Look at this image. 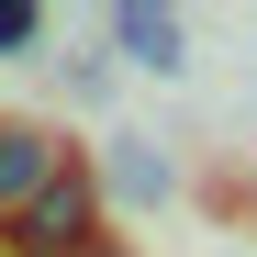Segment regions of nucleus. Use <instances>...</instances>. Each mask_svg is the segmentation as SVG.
Wrapping results in <instances>:
<instances>
[{"label":"nucleus","mask_w":257,"mask_h":257,"mask_svg":"<svg viewBox=\"0 0 257 257\" xmlns=\"http://www.w3.org/2000/svg\"><path fill=\"white\" fill-rule=\"evenodd\" d=\"M23 246H34V257H90V246H101V179H90L78 157H67V179L23 212Z\"/></svg>","instance_id":"obj_1"},{"label":"nucleus","mask_w":257,"mask_h":257,"mask_svg":"<svg viewBox=\"0 0 257 257\" xmlns=\"http://www.w3.org/2000/svg\"><path fill=\"white\" fill-rule=\"evenodd\" d=\"M56 179H67V146L45 135V123H0V212L23 224V212L45 201Z\"/></svg>","instance_id":"obj_2"},{"label":"nucleus","mask_w":257,"mask_h":257,"mask_svg":"<svg viewBox=\"0 0 257 257\" xmlns=\"http://www.w3.org/2000/svg\"><path fill=\"white\" fill-rule=\"evenodd\" d=\"M112 45L135 56V67H157V78L190 67V56H179V12H157V0H123V12H112Z\"/></svg>","instance_id":"obj_3"},{"label":"nucleus","mask_w":257,"mask_h":257,"mask_svg":"<svg viewBox=\"0 0 257 257\" xmlns=\"http://www.w3.org/2000/svg\"><path fill=\"white\" fill-rule=\"evenodd\" d=\"M101 179H112L123 201H168V190H179V168H168V146H146V135H123Z\"/></svg>","instance_id":"obj_4"},{"label":"nucleus","mask_w":257,"mask_h":257,"mask_svg":"<svg viewBox=\"0 0 257 257\" xmlns=\"http://www.w3.org/2000/svg\"><path fill=\"white\" fill-rule=\"evenodd\" d=\"M45 45V12H34V0H0V56H34Z\"/></svg>","instance_id":"obj_5"},{"label":"nucleus","mask_w":257,"mask_h":257,"mask_svg":"<svg viewBox=\"0 0 257 257\" xmlns=\"http://www.w3.org/2000/svg\"><path fill=\"white\" fill-rule=\"evenodd\" d=\"M90 257H123V246H90Z\"/></svg>","instance_id":"obj_6"}]
</instances>
